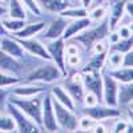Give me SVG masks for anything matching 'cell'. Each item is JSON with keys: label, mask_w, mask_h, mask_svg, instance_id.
<instances>
[{"label": "cell", "mask_w": 133, "mask_h": 133, "mask_svg": "<svg viewBox=\"0 0 133 133\" xmlns=\"http://www.w3.org/2000/svg\"><path fill=\"white\" fill-rule=\"evenodd\" d=\"M20 63L17 59L12 57L11 55L5 53L4 51L0 49V71H4L7 73H12L16 75L20 72Z\"/></svg>", "instance_id": "obj_16"}, {"label": "cell", "mask_w": 133, "mask_h": 133, "mask_svg": "<svg viewBox=\"0 0 133 133\" xmlns=\"http://www.w3.org/2000/svg\"><path fill=\"white\" fill-rule=\"evenodd\" d=\"M9 116L14 118L15 121V125L17 128V132H21V133H33V132H40L39 130V125L35 124L33 121L23 112V110H20L16 105H14L12 103L7 104V108Z\"/></svg>", "instance_id": "obj_3"}, {"label": "cell", "mask_w": 133, "mask_h": 133, "mask_svg": "<svg viewBox=\"0 0 133 133\" xmlns=\"http://www.w3.org/2000/svg\"><path fill=\"white\" fill-rule=\"evenodd\" d=\"M105 16V9L103 8V7H97V8H95L93 11H92V14H91V20H100V19H103Z\"/></svg>", "instance_id": "obj_35"}, {"label": "cell", "mask_w": 133, "mask_h": 133, "mask_svg": "<svg viewBox=\"0 0 133 133\" xmlns=\"http://www.w3.org/2000/svg\"><path fill=\"white\" fill-rule=\"evenodd\" d=\"M60 16L64 17H72V19H80V17H87L88 11L87 8H66L60 12Z\"/></svg>", "instance_id": "obj_26"}, {"label": "cell", "mask_w": 133, "mask_h": 133, "mask_svg": "<svg viewBox=\"0 0 133 133\" xmlns=\"http://www.w3.org/2000/svg\"><path fill=\"white\" fill-rule=\"evenodd\" d=\"M9 103H12L16 105L20 110L23 112L33 121L35 124L39 127L41 125V100L36 96H31V97H19V96H12L8 98Z\"/></svg>", "instance_id": "obj_1"}, {"label": "cell", "mask_w": 133, "mask_h": 133, "mask_svg": "<svg viewBox=\"0 0 133 133\" xmlns=\"http://www.w3.org/2000/svg\"><path fill=\"white\" fill-rule=\"evenodd\" d=\"M132 36L128 37V39H123V40H117L113 43V45H112V51L115 52H120V53H125L128 51H132Z\"/></svg>", "instance_id": "obj_29"}, {"label": "cell", "mask_w": 133, "mask_h": 133, "mask_svg": "<svg viewBox=\"0 0 133 133\" xmlns=\"http://www.w3.org/2000/svg\"><path fill=\"white\" fill-rule=\"evenodd\" d=\"M47 51L51 56V60L53 61V64H56V66L63 72V75H66L65 71V45H64V39L59 37V39H53V40H48L47 43Z\"/></svg>", "instance_id": "obj_6"}, {"label": "cell", "mask_w": 133, "mask_h": 133, "mask_svg": "<svg viewBox=\"0 0 133 133\" xmlns=\"http://www.w3.org/2000/svg\"><path fill=\"white\" fill-rule=\"evenodd\" d=\"M95 125H96V121L93 118H91V117H88V116L81 118V120H79V128L81 130H91L92 132Z\"/></svg>", "instance_id": "obj_32"}, {"label": "cell", "mask_w": 133, "mask_h": 133, "mask_svg": "<svg viewBox=\"0 0 133 133\" xmlns=\"http://www.w3.org/2000/svg\"><path fill=\"white\" fill-rule=\"evenodd\" d=\"M16 129L15 121L9 115H3L0 112V132H14Z\"/></svg>", "instance_id": "obj_28"}, {"label": "cell", "mask_w": 133, "mask_h": 133, "mask_svg": "<svg viewBox=\"0 0 133 133\" xmlns=\"http://www.w3.org/2000/svg\"><path fill=\"white\" fill-rule=\"evenodd\" d=\"M45 27V23L44 21H39V23H31V24H27L21 28L20 31L15 32V36L16 39H28V37H32L35 36L36 33L41 32Z\"/></svg>", "instance_id": "obj_18"}, {"label": "cell", "mask_w": 133, "mask_h": 133, "mask_svg": "<svg viewBox=\"0 0 133 133\" xmlns=\"http://www.w3.org/2000/svg\"><path fill=\"white\" fill-rule=\"evenodd\" d=\"M51 96L56 100V101H59L61 105L66 107L68 109H71V110L75 109L73 100H72V97L69 96V93L64 89V87H61V85H55V87H52Z\"/></svg>", "instance_id": "obj_17"}, {"label": "cell", "mask_w": 133, "mask_h": 133, "mask_svg": "<svg viewBox=\"0 0 133 133\" xmlns=\"http://www.w3.org/2000/svg\"><path fill=\"white\" fill-rule=\"evenodd\" d=\"M41 125L47 132H56L59 129L56 123V116L52 105V96L47 95L41 103Z\"/></svg>", "instance_id": "obj_7"}, {"label": "cell", "mask_w": 133, "mask_h": 133, "mask_svg": "<svg viewBox=\"0 0 133 133\" xmlns=\"http://www.w3.org/2000/svg\"><path fill=\"white\" fill-rule=\"evenodd\" d=\"M65 88H66L65 91L69 93L72 100H77L79 103L84 101V88H83L81 81H77V80L68 81L65 84Z\"/></svg>", "instance_id": "obj_20"}, {"label": "cell", "mask_w": 133, "mask_h": 133, "mask_svg": "<svg viewBox=\"0 0 133 133\" xmlns=\"http://www.w3.org/2000/svg\"><path fill=\"white\" fill-rule=\"evenodd\" d=\"M37 4H41L47 11L51 12H61L68 7L66 0H36Z\"/></svg>", "instance_id": "obj_23"}, {"label": "cell", "mask_w": 133, "mask_h": 133, "mask_svg": "<svg viewBox=\"0 0 133 133\" xmlns=\"http://www.w3.org/2000/svg\"><path fill=\"white\" fill-rule=\"evenodd\" d=\"M5 14H8V9L5 7H3V5H0V17L4 16Z\"/></svg>", "instance_id": "obj_42"}, {"label": "cell", "mask_w": 133, "mask_h": 133, "mask_svg": "<svg viewBox=\"0 0 133 133\" xmlns=\"http://www.w3.org/2000/svg\"><path fill=\"white\" fill-rule=\"evenodd\" d=\"M0 49L4 51L8 55H11V56L15 57V59H23V56H24V51H23L20 44L17 43L16 39L14 40V39L3 37L0 40Z\"/></svg>", "instance_id": "obj_13"}, {"label": "cell", "mask_w": 133, "mask_h": 133, "mask_svg": "<svg viewBox=\"0 0 133 133\" xmlns=\"http://www.w3.org/2000/svg\"><path fill=\"white\" fill-rule=\"evenodd\" d=\"M16 40L21 45V48L27 49L29 53L35 55V56H39V57L47 60V61H52L45 45H43L40 41H37L35 39H31V37H28V39H16Z\"/></svg>", "instance_id": "obj_11"}, {"label": "cell", "mask_w": 133, "mask_h": 133, "mask_svg": "<svg viewBox=\"0 0 133 133\" xmlns=\"http://www.w3.org/2000/svg\"><path fill=\"white\" fill-rule=\"evenodd\" d=\"M132 36V29L128 27V25H123V27H120L118 29V37L121 39H128Z\"/></svg>", "instance_id": "obj_36"}, {"label": "cell", "mask_w": 133, "mask_h": 133, "mask_svg": "<svg viewBox=\"0 0 133 133\" xmlns=\"http://www.w3.org/2000/svg\"><path fill=\"white\" fill-rule=\"evenodd\" d=\"M81 3H83V7L84 8H88V7H91L92 0H81Z\"/></svg>", "instance_id": "obj_41"}, {"label": "cell", "mask_w": 133, "mask_h": 133, "mask_svg": "<svg viewBox=\"0 0 133 133\" xmlns=\"http://www.w3.org/2000/svg\"><path fill=\"white\" fill-rule=\"evenodd\" d=\"M85 116L93 118L95 121H101L104 118H110V117H117L121 115L120 109H117V107H108V105H89L84 109Z\"/></svg>", "instance_id": "obj_8"}, {"label": "cell", "mask_w": 133, "mask_h": 133, "mask_svg": "<svg viewBox=\"0 0 133 133\" xmlns=\"http://www.w3.org/2000/svg\"><path fill=\"white\" fill-rule=\"evenodd\" d=\"M19 83V77H16L12 73H7L4 71H0V87H9Z\"/></svg>", "instance_id": "obj_30"}, {"label": "cell", "mask_w": 133, "mask_h": 133, "mask_svg": "<svg viewBox=\"0 0 133 133\" xmlns=\"http://www.w3.org/2000/svg\"><path fill=\"white\" fill-rule=\"evenodd\" d=\"M24 2V4L28 7L29 11H32L35 15H41V9H40V5L36 3V0H21Z\"/></svg>", "instance_id": "obj_33"}, {"label": "cell", "mask_w": 133, "mask_h": 133, "mask_svg": "<svg viewBox=\"0 0 133 133\" xmlns=\"http://www.w3.org/2000/svg\"><path fill=\"white\" fill-rule=\"evenodd\" d=\"M128 129H129L128 123H125V121H117L113 132H128Z\"/></svg>", "instance_id": "obj_39"}, {"label": "cell", "mask_w": 133, "mask_h": 133, "mask_svg": "<svg viewBox=\"0 0 133 133\" xmlns=\"http://www.w3.org/2000/svg\"><path fill=\"white\" fill-rule=\"evenodd\" d=\"M118 81L112 76L105 75L103 77V103L108 107H117Z\"/></svg>", "instance_id": "obj_9"}, {"label": "cell", "mask_w": 133, "mask_h": 133, "mask_svg": "<svg viewBox=\"0 0 133 133\" xmlns=\"http://www.w3.org/2000/svg\"><path fill=\"white\" fill-rule=\"evenodd\" d=\"M132 65H133V53L132 51H128L123 56V65L121 66H132Z\"/></svg>", "instance_id": "obj_37"}, {"label": "cell", "mask_w": 133, "mask_h": 133, "mask_svg": "<svg viewBox=\"0 0 133 133\" xmlns=\"http://www.w3.org/2000/svg\"><path fill=\"white\" fill-rule=\"evenodd\" d=\"M8 9V15L9 17L14 19H25V11L23 8V4H21V0H9V7Z\"/></svg>", "instance_id": "obj_25"}, {"label": "cell", "mask_w": 133, "mask_h": 133, "mask_svg": "<svg viewBox=\"0 0 133 133\" xmlns=\"http://www.w3.org/2000/svg\"><path fill=\"white\" fill-rule=\"evenodd\" d=\"M63 75V72L56 66V64H48L43 65L39 69L33 71L28 75V81H40V83H52L55 80H59Z\"/></svg>", "instance_id": "obj_5"}, {"label": "cell", "mask_w": 133, "mask_h": 133, "mask_svg": "<svg viewBox=\"0 0 133 133\" xmlns=\"http://www.w3.org/2000/svg\"><path fill=\"white\" fill-rule=\"evenodd\" d=\"M8 104V92L3 87H0V112H4Z\"/></svg>", "instance_id": "obj_34"}, {"label": "cell", "mask_w": 133, "mask_h": 133, "mask_svg": "<svg viewBox=\"0 0 133 133\" xmlns=\"http://www.w3.org/2000/svg\"><path fill=\"white\" fill-rule=\"evenodd\" d=\"M95 3H96L97 5H101V4L104 3V0H95Z\"/></svg>", "instance_id": "obj_43"}, {"label": "cell", "mask_w": 133, "mask_h": 133, "mask_svg": "<svg viewBox=\"0 0 133 133\" xmlns=\"http://www.w3.org/2000/svg\"><path fill=\"white\" fill-rule=\"evenodd\" d=\"M125 2L127 0H112L110 3V12H109V19H108V23L110 24L109 25V29H113L116 27V24L121 20L124 15V7H125Z\"/></svg>", "instance_id": "obj_14"}, {"label": "cell", "mask_w": 133, "mask_h": 133, "mask_svg": "<svg viewBox=\"0 0 133 133\" xmlns=\"http://www.w3.org/2000/svg\"><path fill=\"white\" fill-rule=\"evenodd\" d=\"M81 35H76V40H79L85 48H92L97 41H101L108 33H109V24H108V20H104L100 27L93 28L91 31H87V32H80Z\"/></svg>", "instance_id": "obj_4"}, {"label": "cell", "mask_w": 133, "mask_h": 133, "mask_svg": "<svg viewBox=\"0 0 133 133\" xmlns=\"http://www.w3.org/2000/svg\"><path fill=\"white\" fill-rule=\"evenodd\" d=\"M83 83L87 91L97 97V101H103V79L98 72H85Z\"/></svg>", "instance_id": "obj_10"}, {"label": "cell", "mask_w": 133, "mask_h": 133, "mask_svg": "<svg viewBox=\"0 0 133 133\" xmlns=\"http://www.w3.org/2000/svg\"><path fill=\"white\" fill-rule=\"evenodd\" d=\"M83 103H85L87 107H89V105H95V104H97L98 101H97V97H96L93 93L88 92V95L84 96V101H83Z\"/></svg>", "instance_id": "obj_38"}, {"label": "cell", "mask_w": 133, "mask_h": 133, "mask_svg": "<svg viewBox=\"0 0 133 133\" xmlns=\"http://www.w3.org/2000/svg\"><path fill=\"white\" fill-rule=\"evenodd\" d=\"M108 63L112 68H118V66L123 65V53L120 52H115L108 57Z\"/></svg>", "instance_id": "obj_31"}, {"label": "cell", "mask_w": 133, "mask_h": 133, "mask_svg": "<svg viewBox=\"0 0 133 133\" xmlns=\"http://www.w3.org/2000/svg\"><path fill=\"white\" fill-rule=\"evenodd\" d=\"M3 25L7 31L9 32H17L20 31L21 28L24 27V20H21V19H14V17H9V19H4L3 21Z\"/></svg>", "instance_id": "obj_27"}, {"label": "cell", "mask_w": 133, "mask_h": 133, "mask_svg": "<svg viewBox=\"0 0 133 133\" xmlns=\"http://www.w3.org/2000/svg\"><path fill=\"white\" fill-rule=\"evenodd\" d=\"M52 105H53L55 116H56V123H57L59 128L69 130V132L76 130L77 128H79V118L73 115V112L71 109L61 105L53 97H52Z\"/></svg>", "instance_id": "obj_2"}, {"label": "cell", "mask_w": 133, "mask_h": 133, "mask_svg": "<svg viewBox=\"0 0 133 133\" xmlns=\"http://www.w3.org/2000/svg\"><path fill=\"white\" fill-rule=\"evenodd\" d=\"M92 20L89 17H80V19H75L73 21L66 24L65 29H64V33H63V39L64 40H69L72 37H75L77 33H80L83 31H85L88 27L91 25Z\"/></svg>", "instance_id": "obj_12"}, {"label": "cell", "mask_w": 133, "mask_h": 133, "mask_svg": "<svg viewBox=\"0 0 133 133\" xmlns=\"http://www.w3.org/2000/svg\"><path fill=\"white\" fill-rule=\"evenodd\" d=\"M66 24H68V21L65 20L64 16H60V17H56L55 20H52V23L49 24V28L45 32V40H53V39L61 37Z\"/></svg>", "instance_id": "obj_15"}, {"label": "cell", "mask_w": 133, "mask_h": 133, "mask_svg": "<svg viewBox=\"0 0 133 133\" xmlns=\"http://www.w3.org/2000/svg\"><path fill=\"white\" fill-rule=\"evenodd\" d=\"M7 29L4 28V25H3V23H2V21H0V37H4L5 35H7Z\"/></svg>", "instance_id": "obj_40"}, {"label": "cell", "mask_w": 133, "mask_h": 133, "mask_svg": "<svg viewBox=\"0 0 133 133\" xmlns=\"http://www.w3.org/2000/svg\"><path fill=\"white\" fill-rule=\"evenodd\" d=\"M118 83H132V66H123V68H115L108 73Z\"/></svg>", "instance_id": "obj_21"}, {"label": "cell", "mask_w": 133, "mask_h": 133, "mask_svg": "<svg viewBox=\"0 0 133 133\" xmlns=\"http://www.w3.org/2000/svg\"><path fill=\"white\" fill-rule=\"evenodd\" d=\"M44 92V88L39 85H27V87H16L14 89V95L19 97H31L36 96L39 93Z\"/></svg>", "instance_id": "obj_24"}, {"label": "cell", "mask_w": 133, "mask_h": 133, "mask_svg": "<svg viewBox=\"0 0 133 133\" xmlns=\"http://www.w3.org/2000/svg\"><path fill=\"white\" fill-rule=\"evenodd\" d=\"M132 97H133L132 83H121V85L118 84L117 104H120V105H129L132 103Z\"/></svg>", "instance_id": "obj_19"}, {"label": "cell", "mask_w": 133, "mask_h": 133, "mask_svg": "<svg viewBox=\"0 0 133 133\" xmlns=\"http://www.w3.org/2000/svg\"><path fill=\"white\" fill-rule=\"evenodd\" d=\"M107 56V52L104 51V52H98V53H96L95 56L91 59V61L87 64V66L84 68V72H98L100 69L103 68V65H104V63H105V57Z\"/></svg>", "instance_id": "obj_22"}]
</instances>
